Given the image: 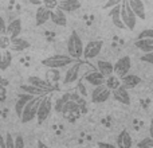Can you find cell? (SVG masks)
<instances>
[{
    "label": "cell",
    "instance_id": "cell-1",
    "mask_svg": "<svg viewBox=\"0 0 153 148\" xmlns=\"http://www.w3.org/2000/svg\"><path fill=\"white\" fill-rule=\"evenodd\" d=\"M74 62L75 59L71 58L69 54H54V55H50L43 59L42 65L48 69H62V67H66Z\"/></svg>",
    "mask_w": 153,
    "mask_h": 148
},
{
    "label": "cell",
    "instance_id": "cell-2",
    "mask_svg": "<svg viewBox=\"0 0 153 148\" xmlns=\"http://www.w3.org/2000/svg\"><path fill=\"white\" fill-rule=\"evenodd\" d=\"M83 42L78 35V32L73 31L67 39V54L71 58H74L75 61H79L83 57Z\"/></svg>",
    "mask_w": 153,
    "mask_h": 148
},
{
    "label": "cell",
    "instance_id": "cell-3",
    "mask_svg": "<svg viewBox=\"0 0 153 148\" xmlns=\"http://www.w3.org/2000/svg\"><path fill=\"white\" fill-rule=\"evenodd\" d=\"M137 16L133 12V10L129 7L126 0L121 3V20L124 23L125 28L129 30V31H133L136 28V24H137Z\"/></svg>",
    "mask_w": 153,
    "mask_h": 148
},
{
    "label": "cell",
    "instance_id": "cell-4",
    "mask_svg": "<svg viewBox=\"0 0 153 148\" xmlns=\"http://www.w3.org/2000/svg\"><path fill=\"white\" fill-rule=\"evenodd\" d=\"M40 100H42V97H32L31 100L27 102V105L24 106L23 112H22V116L19 117V119H20V121L23 123V124L31 123L34 119H36L38 106H39Z\"/></svg>",
    "mask_w": 153,
    "mask_h": 148
},
{
    "label": "cell",
    "instance_id": "cell-5",
    "mask_svg": "<svg viewBox=\"0 0 153 148\" xmlns=\"http://www.w3.org/2000/svg\"><path fill=\"white\" fill-rule=\"evenodd\" d=\"M51 112H53V100H51L50 96H43L39 102V106H38V113H36L38 123L39 124L45 123L50 117Z\"/></svg>",
    "mask_w": 153,
    "mask_h": 148
},
{
    "label": "cell",
    "instance_id": "cell-6",
    "mask_svg": "<svg viewBox=\"0 0 153 148\" xmlns=\"http://www.w3.org/2000/svg\"><path fill=\"white\" fill-rule=\"evenodd\" d=\"M111 96V90L109 87H106V85H100V86H95L91 92V102L93 104H102L110 98Z\"/></svg>",
    "mask_w": 153,
    "mask_h": 148
},
{
    "label": "cell",
    "instance_id": "cell-7",
    "mask_svg": "<svg viewBox=\"0 0 153 148\" xmlns=\"http://www.w3.org/2000/svg\"><path fill=\"white\" fill-rule=\"evenodd\" d=\"M113 65H114V75H117L118 78H122L132 69V59H130L129 55H124Z\"/></svg>",
    "mask_w": 153,
    "mask_h": 148
},
{
    "label": "cell",
    "instance_id": "cell-8",
    "mask_svg": "<svg viewBox=\"0 0 153 148\" xmlns=\"http://www.w3.org/2000/svg\"><path fill=\"white\" fill-rule=\"evenodd\" d=\"M103 42L101 40H91L83 47V58L85 59H94L95 57L100 55L102 51Z\"/></svg>",
    "mask_w": 153,
    "mask_h": 148
},
{
    "label": "cell",
    "instance_id": "cell-9",
    "mask_svg": "<svg viewBox=\"0 0 153 148\" xmlns=\"http://www.w3.org/2000/svg\"><path fill=\"white\" fill-rule=\"evenodd\" d=\"M61 113L63 114V117L67 120L76 119V117L81 116V106H79L78 102H75L74 100H69L63 105V109H62Z\"/></svg>",
    "mask_w": 153,
    "mask_h": 148
},
{
    "label": "cell",
    "instance_id": "cell-10",
    "mask_svg": "<svg viewBox=\"0 0 153 148\" xmlns=\"http://www.w3.org/2000/svg\"><path fill=\"white\" fill-rule=\"evenodd\" d=\"M81 66H82V64L79 61H75L74 64H71V66H70L69 69H67V72L65 73V77H63V84L65 85L74 84V82L78 81L79 72H81Z\"/></svg>",
    "mask_w": 153,
    "mask_h": 148
},
{
    "label": "cell",
    "instance_id": "cell-11",
    "mask_svg": "<svg viewBox=\"0 0 153 148\" xmlns=\"http://www.w3.org/2000/svg\"><path fill=\"white\" fill-rule=\"evenodd\" d=\"M111 96H113V98L116 101H118L120 104H122V105H129L130 104V94H129V90L125 89L124 86H118L116 90H113L111 92Z\"/></svg>",
    "mask_w": 153,
    "mask_h": 148
},
{
    "label": "cell",
    "instance_id": "cell-12",
    "mask_svg": "<svg viewBox=\"0 0 153 148\" xmlns=\"http://www.w3.org/2000/svg\"><path fill=\"white\" fill-rule=\"evenodd\" d=\"M121 79V85L125 87V89H133V87L138 86V85L141 84V77H138L137 74H132V73H128L126 75H124Z\"/></svg>",
    "mask_w": 153,
    "mask_h": 148
},
{
    "label": "cell",
    "instance_id": "cell-13",
    "mask_svg": "<svg viewBox=\"0 0 153 148\" xmlns=\"http://www.w3.org/2000/svg\"><path fill=\"white\" fill-rule=\"evenodd\" d=\"M22 32V20L20 19H13L10 23L7 24V31H5V35H7L10 39L12 38H18Z\"/></svg>",
    "mask_w": 153,
    "mask_h": 148
},
{
    "label": "cell",
    "instance_id": "cell-14",
    "mask_svg": "<svg viewBox=\"0 0 153 148\" xmlns=\"http://www.w3.org/2000/svg\"><path fill=\"white\" fill-rule=\"evenodd\" d=\"M83 79L87 82L89 85H91V86H100V85H103L105 84V77L102 75L100 72H90V73H86L83 77Z\"/></svg>",
    "mask_w": 153,
    "mask_h": 148
},
{
    "label": "cell",
    "instance_id": "cell-15",
    "mask_svg": "<svg viewBox=\"0 0 153 148\" xmlns=\"http://www.w3.org/2000/svg\"><path fill=\"white\" fill-rule=\"evenodd\" d=\"M126 1L129 4V7L133 10V12L136 13V16L138 19H141V20H144L146 13H145V4H144L143 0H126Z\"/></svg>",
    "mask_w": 153,
    "mask_h": 148
},
{
    "label": "cell",
    "instance_id": "cell-16",
    "mask_svg": "<svg viewBox=\"0 0 153 148\" xmlns=\"http://www.w3.org/2000/svg\"><path fill=\"white\" fill-rule=\"evenodd\" d=\"M20 90L26 94H30L32 97H43V96H47L50 92L45 89H40L38 86H34V85H30V84H24V85H20Z\"/></svg>",
    "mask_w": 153,
    "mask_h": 148
},
{
    "label": "cell",
    "instance_id": "cell-17",
    "mask_svg": "<svg viewBox=\"0 0 153 148\" xmlns=\"http://www.w3.org/2000/svg\"><path fill=\"white\" fill-rule=\"evenodd\" d=\"M50 15H51L50 10H47L43 5H39L36 8V12H35V23H36V26H43L45 23H47L50 20Z\"/></svg>",
    "mask_w": 153,
    "mask_h": 148
},
{
    "label": "cell",
    "instance_id": "cell-18",
    "mask_svg": "<svg viewBox=\"0 0 153 148\" xmlns=\"http://www.w3.org/2000/svg\"><path fill=\"white\" fill-rule=\"evenodd\" d=\"M27 81H28L27 84L34 85V86H38V87H40V89H45V90H47V92H53L54 90V86L47 81V79H43V78H40V77H38V75L28 77Z\"/></svg>",
    "mask_w": 153,
    "mask_h": 148
},
{
    "label": "cell",
    "instance_id": "cell-19",
    "mask_svg": "<svg viewBox=\"0 0 153 148\" xmlns=\"http://www.w3.org/2000/svg\"><path fill=\"white\" fill-rule=\"evenodd\" d=\"M50 20L53 22L54 24L56 26H61L65 27L67 24V18H66V12L61 10V8H55V10L51 11V15H50Z\"/></svg>",
    "mask_w": 153,
    "mask_h": 148
},
{
    "label": "cell",
    "instance_id": "cell-20",
    "mask_svg": "<svg viewBox=\"0 0 153 148\" xmlns=\"http://www.w3.org/2000/svg\"><path fill=\"white\" fill-rule=\"evenodd\" d=\"M79 0H58V8H61L63 12H74L81 8Z\"/></svg>",
    "mask_w": 153,
    "mask_h": 148
},
{
    "label": "cell",
    "instance_id": "cell-21",
    "mask_svg": "<svg viewBox=\"0 0 153 148\" xmlns=\"http://www.w3.org/2000/svg\"><path fill=\"white\" fill-rule=\"evenodd\" d=\"M30 47V42H27L26 39H22V38H12L10 40V50L11 51H16V53H22V51L27 50Z\"/></svg>",
    "mask_w": 153,
    "mask_h": 148
},
{
    "label": "cell",
    "instance_id": "cell-22",
    "mask_svg": "<svg viewBox=\"0 0 153 148\" xmlns=\"http://www.w3.org/2000/svg\"><path fill=\"white\" fill-rule=\"evenodd\" d=\"M109 18L111 19V23H113L117 28H122V30L125 28L124 23H122V20H121V4L110 8V11H109Z\"/></svg>",
    "mask_w": 153,
    "mask_h": 148
},
{
    "label": "cell",
    "instance_id": "cell-23",
    "mask_svg": "<svg viewBox=\"0 0 153 148\" xmlns=\"http://www.w3.org/2000/svg\"><path fill=\"white\" fill-rule=\"evenodd\" d=\"M133 139L126 129L121 131L117 136V147L118 148H132Z\"/></svg>",
    "mask_w": 153,
    "mask_h": 148
},
{
    "label": "cell",
    "instance_id": "cell-24",
    "mask_svg": "<svg viewBox=\"0 0 153 148\" xmlns=\"http://www.w3.org/2000/svg\"><path fill=\"white\" fill-rule=\"evenodd\" d=\"M11 62H12V53L10 49L0 50V70L5 72L11 66Z\"/></svg>",
    "mask_w": 153,
    "mask_h": 148
},
{
    "label": "cell",
    "instance_id": "cell-25",
    "mask_svg": "<svg viewBox=\"0 0 153 148\" xmlns=\"http://www.w3.org/2000/svg\"><path fill=\"white\" fill-rule=\"evenodd\" d=\"M97 70L106 78V77L114 74V65L111 64V62L102 61V59H101V61L97 62Z\"/></svg>",
    "mask_w": 153,
    "mask_h": 148
},
{
    "label": "cell",
    "instance_id": "cell-26",
    "mask_svg": "<svg viewBox=\"0 0 153 148\" xmlns=\"http://www.w3.org/2000/svg\"><path fill=\"white\" fill-rule=\"evenodd\" d=\"M134 46L144 54L153 53V39H136Z\"/></svg>",
    "mask_w": 153,
    "mask_h": 148
},
{
    "label": "cell",
    "instance_id": "cell-27",
    "mask_svg": "<svg viewBox=\"0 0 153 148\" xmlns=\"http://www.w3.org/2000/svg\"><path fill=\"white\" fill-rule=\"evenodd\" d=\"M31 98H32V96L26 94V93H23V94L19 96V98L16 100V104H15V113L18 114V117L22 116V112H23L24 106L27 105V102H28Z\"/></svg>",
    "mask_w": 153,
    "mask_h": 148
},
{
    "label": "cell",
    "instance_id": "cell-28",
    "mask_svg": "<svg viewBox=\"0 0 153 148\" xmlns=\"http://www.w3.org/2000/svg\"><path fill=\"white\" fill-rule=\"evenodd\" d=\"M69 100H71V93H65L63 96H62L61 98H58V100L55 101V104L53 105L54 111L56 112V113H61L62 109H63V105L67 102Z\"/></svg>",
    "mask_w": 153,
    "mask_h": 148
},
{
    "label": "cell",
    "instance_id": "cell-29",
    "mask_svg": "<svg viewBox=\"0 0 153 148\" xmlns=\"http://www.w3.org/2000/svg\"><path fill=\"white\" fill-rule=\"evenodd\" d=\"M105 85H106V87H109V89H110L111 92H113V90H116L118 86H121V79H120L117 75L111 74V75L106 77V79H105Z\"/></svg>",
    "mask_w": 153,
    "mask_h": 148
},
{
    "label": "cell",
    "instance_id": "cell-30",
    "mask_svg": "<svg viewBox=\"0 0 153 148\" xmlns=\"http://www.w3.org/2000/svg\"><path fill=\"white\" fill-rule=\"evenodd\" d=\"M137 148H153V139L151 136L141 139L137 143Z\"/></svg>",
    "mask_w": 153,
    "mask_h": 148
},
{
    "label": "cell",
    "instance_id": "cell-31",
    "mask_svg": "<svg viewBox=\"0 0 153 148\" xmlns=\"http://www.w3.org/2000/svg\"><path fill=\"white\" fill-rule=\"evenodd\" d=\"M4 148H15V138L10 132L4 136Z\"/></svg>",
    "mask_w": 153,
    "mask_h": 148
},
{
    "label": "cell",
    "instance_id": "cell-32",
    "mask_svg": "<svg viewBox=\"0 0 153 148\" xmlns=\"http://www.w3.org/2000/svg\"><path fill=\"white\" fill-rule=\"evenodd\" d=\"M137 39H153V28L143 30V31L137 35Z\"/></svg>",
    "mask_w": 153,
    "mask_h": 148
},
{
    "label": "cell",
    "instance_id": "cell-33",
    "mask_svg": "<svg viewBox=\"0 0 153 148\" xmlns=\"http://www.w3.org/2000/svg\"><path fill=\"white\" fill-rule=\"evenodd\" d=\"M42 5L46 7L47 10L53 11V10H55V8H58V0H43Z\"/></svg>",
    "mask_w": 153,
    "mask_h": 148
},
{
    "label": "cell",
    "instance_id": "cell-34",
    "mask_svg": "<svg viewBox=\"0 0 153 148\" xmlns=\"http://www.w3.org/2000/svg\"><path fill=\"white\" fill-rule=\"evenodd\" d=\"M10 38L7 35H0V50H5L10 47Z\"/></svg>",
    "mask_w": 153,
    "mask_h": 148
},
{
    "label": "cell",
    "instance_id": "cell-35",
    "mask_svg": "<svg viewBox=\"0 0 153 148\" xmlns=\"http://www.w3.org/2000/svg\"><path fill=\"white\" fill-rule=\"evenodd\" d=\"M124 1V0H106V3L103 4V8H113V7H116V5H120L121 3Z\"/></svg>",
    "mask_w": 153,
    "mask_h": 148
},
{
    "label": "cell",
    "instance_id": "cell-36",
    "mask_svg": "<svg viewBox=\"0 0 153 148\" xmlns=\"http://www.w3.org/2000/svg\"><path fill=\"white\" fill-rule=\"evenodd\" d=\"M76 90H78V93H79V96L81 97H87V90H86V87H85V85L82 84L81 81H79V84H78V86H76Z\"/></svg>",
    "mask_w": 153,
    "mask_h": 148
},
{
    "label": "cell",
    "instance_id": "cell-37",
    "mask_svg": "<svg viewBox=\"0 0 153 148\" xmlns=\"http://www.w3.org/2000/svg\"><path fill=\"white\" fill-rule=\"evenodd\" d=\"M15 148H24V139L22 135L15 136Z\"/></svg>",
    "mask_w": 153,
    "mask_h": 148
},
{
    "label": "cell",
    "instance_id": "cell-38",
    "mask_svg": "<svg viewBox=\"0 0 153 148\" xmlns=\"http://www.w3.org/2000/svg\"><path fill=\"white\" fill-rule=\"evenodd\" d=\"M141 61L145 62V64L153 65V53H148V54H144V55H141Z\"/></svg>",
    "mask_w": 153,
    "mask_h": 148
},
{
    "label": "cell",
    "instance_id": "cell-39",
    "mask_svg": "<svg viewBox=\"0 0 153 148\" xmlns=\"http://www.w3.org/2000/svg\"><path fill=\"white\" fill-rule=\"evenodd\" d=\"M5 31H7V23L3 19V16L0 15V35H5Z\"/></svg>",
    "mask_w": 153,
    "mask_h": 148
},
{
    "label": "cell",
    "instance_id": "cell-40",
    "mask_svg": "<svg viewBox=\"0 0 153 148\" xmlns=\"http://www.w3.org/2000/svg\"><path fill=\"white\" fill-rule=\"evenodd\" d=\"M5 98H7V89L4 85L0 84V102H3Z\"/></svg>",
    "mask_w": 153,
    "mask_h": 148
},
{
    "label": "cell",
    "instance_id": "cell-41",
    "mask_svg": "<svg viewBox=\"0 0 153 148\" xmlns=\"http://www.w3.org/2000/svg\"><path fill=\"white\" fill-rule=\"evenodd\" d=\"M98 148H118V147L114 146V144H111V143H105V141H100V143H98Z\"/></svg>",
    "mask_w": 153,
    "mask_h": 148
},
{
    "label": "cell",
    "instance_id": "cell-42",
    "mask_svg": "<svg viewBox=\"0 0 153 148\" xmlns=\"http://www.w3.org/2000/svg\"><path fill=\"white\" fill-rule=\"evenodd\" d=\"M28 3H31V4H34V5H42V3H43V0H27Z\"/></svg>",
    "mask_w": 153,
    "mask_h": 148
},
{
    "label": "cell",
    "instance_id": "cell-43",
    "mask_svg": "<svg viewBox=\"0 0 153 148\" xmlns=\"http://www.w3.org/2000/svg\"><path fill=\"white\" fill-rule=\"evenodd\" d=\"M36 148H50V147H48L47 146V144H45V143H43V141H38V143H36Z\"/></svg>",
    "mask_w": 153,
    "mask_h": 148
},
{
    "label": "cell",
    "instance_id": "cell-44",
    "mask_svg": "<svg viewBox=\"0 0 153 148\" xmlns=\"http://www.w3.org/2000/svg\"><path fill=\"white\" fill-rule=\"evenodd\" d=\"M149 136L153 139V119L151 120V125H149Z\"/></svg>",
    "mask_w": 153,
    "mask_h": 148
},
{
    "label": "cell",
    "instance_id": "cell-45",
    "mask_svg": "<svg viewBox=\"0 0 153 148\" xmlns=\"http://www.w3.org/2000/svg\"><path fill=\"white\" fill-rule=\"evenodd\" d=\"M0 148H4V138L0 135Z\"/></svg>",
    "mask_w": 153,
    "mask_h": 148
}]
</instances>
